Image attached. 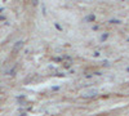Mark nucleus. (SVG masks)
Here are the masks:
<instances>
[{"mask_svg":"<svg viewBox=\"0 0 129 116\" xmlns=\"http://www.w3.org/2000/svg\"><path fill=\"white\" fill-rule=\"evenodd\" d=\"M84 21L85 22H93V21H95V16L94 14H89V16H87L84 18Z\"/></svg>","mask_w":129,"mask_h":116,"instance_id":"f257e3e1","label":"nucleus"},{"mask_svg":"<svg viewBox=\"0 0 129 116\" xmlns=\"http://www.w3.org/2000/svg\"><path fill=\"white\" fill-rule=\"evenodd\" d=\"M93 56H94V57H100V52H94Z\"/></svg>","mask_w":129,"mask_h":116,"instance_id":"9b49d317","label":"nucleus"},{"mask_svg":"<svg viewBox=\"0 0 129 116\" xmlns=\"http://www.w3.org/2000/svg\"><path fill=\"white\" fill-rule=\"evenodd\" d=\"M66 59V61H72V58L71 57H69V56H63V61Z\"/></svg>","mask_w":129,"mask_h":116,"instance_id":"0eeeda50","label":"nucleus"},{"mask_svg":"<svg viewBox=\"0 0 129 116\" xmlns=\"http://www.w3.org/2000/svg\"><path fill=\"white\" fill-rule=\"evenodd\" d=\"M93 75H95V76H101L102 75V72H100V71H97V72H94Z\"/></svg>","mask_w":129,"mask_h":116,"instance_id":"6e6552de","label":"nucleus"},{"mask_svg":"<svg viewBox=\"0 0 129 116\" xmlns=\"http://www.w3.org/2000/svg\"><path fill=\"white\" fill-rule=\"evenodd\" d=\"M63 67H64V68H70V67H71V61H70L69 63H63Z\"/></svg>","mask_w":129,"mask_h":116,"instance_id":"423d86ee","label":"nucleus"},{"mask_svg":"<svg viewBox=\"0 0 129 116\" xmlns=\"http://www.w3.org/2000/svg\"><path fill=\"white\" fill-rule=\"evenodd\" d=\"M107 37H109V34H107V32H105V34H103V35L101 36V41L103 43V41H105V40H106Z\"/></svg>","mask_w":129,"mask_h":116,"instance_id":"7ed1b4c3","label":"nucleus"},{"mask_svg":"<svg viewBox=\"0 0 129 116\" xmlns=\"http://www.w3.org/2000/svg\"><path fill=\"white\" fill-rule=\"evenodd\" d=\"M92 28H93L94 31H97V30H98V28H100V26H98V25H94V26H93Z\"/></svg>","mask_w":129,"mask_h":116,"instance_id":"1a4fd4ad","label":"nucleus"},{"mask_svg":"<svg viewBox=\"0 0 129 116\" xmlns=\"http://www.w3.org/2000/svg\"><path fill=\"white\" fill-rule=\"evenodd\" d=\"M97 96V92H92V93H87V94H83V98H93Z\"/></svg>","mask_w":129,"mask_h":116,"instance_id":"f03ea898","label":"nucleus"},{"mask_svg":"<svg viewBox=\"0 0 129 116\" xmlns=\"http://www.w3.org/2000/svg\"><path fill=\"white\" fill-rule=\"evenodd\" d=\"M126 41H128V43H129V39H126Z\"/></svg>","mask_w":129,"mask_h":116,"instance_id":"4468645a","label":"nucleus"},{"mask_svg":"<svg viewBox=\"0 0 129 116\" xmlns=\"http://www.w3.org/2000/svg\"><path fill=\"white\" fill-rule=\"evenodd\" d=\"M126 72H129V67H128V68H126Z\"/></svg>","mask_w":129,"mask_h":116,"instance_id":"ddd939ff","label":"nucleus"},{"mask_svg":"<svg viewBox=\"0 0 129 116\" xmlns=\"http://www.w3.org/2000/svg\"><path fill=\"white\" fill-rule=\"evenodd\" d=\"M93 75H92V73H88V75H85V79H90Z\"/></svg>","mask_w":129,"mask_h":116,"instance_id":"f8f14e48","label":"nucleus"},{"mask_svg":"<svg viewBox=\"0 0 129 116\" xmlns=\"http://www.w3.org/2000/svg\"><path fill=\"white\" fill-rule=\"evenodd\" d=\"M53 61L54 62H61V61H63V57H56V58H53Z\"/></svg>","mask_w":129,"mask_h":116,"instance_id":"39448f33","label":"nucleus"},{"mask_svg":"<svg viewBox=\"0 0 129 116\" xmlns=\"http://www.w3.org/2000/svg\"><path fill=\"white\" fill-rule=\"evenodd\" d=\"M110 23H116V25H120L121 22H120L119 19H111V21H110Z\"/></svg>","mask_w":129,"mask_h":116,"instance_id":"20e7f679","label":"nucleus"},{"mask_svg":"<svg viewBox=\"0 0 129 116\" xmlns=\"http://www.w3.org/2000/svg\"><path fill=\"white\" fill-rule=\"evenodd\" d=\"M54 26H56V27H57V28H58L59 31H62V27H61V26H59L58 23H54Z\"/></svg>","mask_w":129,"mask_h":116,"instance_id":"9d476101","label":"nucleus"}]
</instances>
